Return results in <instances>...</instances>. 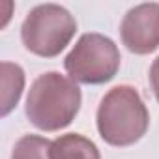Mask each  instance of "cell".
<instances>
[{
  "label": "cell",
  "mask_w": 159,
  "mask_h": 159,
  "mask_svg": "<svg viewBox=\"0 0 159 159\" xmlns=\"http://www.w3.org/2000/svg\"><path fill=\"white\" fill-rule=\"evenodd\" d=\"M81 101V88L75 81L58 71H47L30 84L25 112L34 127L60 131L75 120Z\"/></svg>",
  "instance_id": "6da1fadb"
},
{
  "label": "cell",
  "mask_w": 159,
  "mask_h": 159,
  "mask_svg": "<svg viewBox=\"0 0 159 159\" xmlns=\"http://www.w3.org/2000/svg\"><path fill=\"white\" fill-rule=\"evenodd\" d=\"M77 21L60 4H39L28 11L21 25V39L26 51L41 58L58 56L73 39Z\"/></svg>",
  "instance_id": "3957f363"
},
{
  "label": "cell",
  "mask_w": 159,
  "mask_h": 159,
  "mask_svg": "<svg viewBox=\"0 0 159 159\" xmlns=\"http://www.w3.org/2000/svg\"><path fill=\"white\" fill-rule=\"evenodd\" d=\"M52 159H101L98 146L81 133H66L52 140Z\"/></svg>",
  "instance_id": "8992f818"
},
{
  "label": "cell",
  "mask_w": 159,
  "mask_h": 159,
  "mask_svg": "<svg viewBox=\"0 0 159 159\" xmlns=\"http://www.w3.org/2000/svg\"><path fill=\"white\" fill-rule=\"evenodd\" d=\"M96 124L99 137L111 146H131L139 142L150 127V112L129 84L111 88L99 101Z\"/></svg>",
  "instance_id": "7a4b0ae2"
},
{
  "label": "cell",
  "mask_w": 159,
  "mask_h": 159,
  "mask_svg": "<svg viewBox=\"0 0 159 159\" xmlns=\"http://www.w3.org/2000/svg\"><path fill=\"white\" fill-rule=\"evenodd\" d=\"M51 146H52V140L45 137L23 135L11 150V159H52Z\"/></svg>",
  "instance_id": "ba28073f"
},
{
  "label": "cell",
  "mask_w": 159,
  "mask_h": 159,
  "mask_svg": "<svg viewBox=\"0 0 159 159\" xmlns=\"http://www.w3.org/2000/svg\"><path fill=\"white\" fill-rule=\"evenodd\" d=\"M118 45L98 32H86L79 38L64 58V67L77 84H105L120 69Z\"/></svg>",
  "instance_id": "277c9868"
},
{
  "label": "cell",
  "mask_w": 159,
  "mask_h": 159,
  "mask_svg": "<svg viewBox=\"0 0 159 159\" xmlns=\"http://www.w3.org/2000/svg\"><path fill=\"white\" fill-rule=\"evenodd\" d=\"M25 90V71L19 64L2 62V116H8L19 103Z\"/></svg>",
  "instance_id": "52a82bcc"
},
{
  "label": "cell",
  "mask_w": 159,
  "mask_h": 159,
  "mask_svg": "<svg viewBox=\"0 0 159 159\" xmlns=\"http://www.w3.org/2000/svg\"><path fill=\"white\" fill-rule=\"evenodd\" d=\"M148 81H150V86H152V92L159 103V56L152 62L150 66V73H148Z\"/></svg>",
  "instance_id": "9c48e42d"
},
{
  "label": "cell",
  "mask_w": 159,
  "mask_h": 159,
  "mask_svg": "<svg viewBox=\"0 0 159 159\" xmlns=\"http://www.w3.org/2000/svg\"><path fill=\"white\" fill-rule=\"evenodd\" d=\"M120 36L133 54H150L159 49V2H144L131 8L120 23Z\"/></svg>",
  "instance_id": "5b68a950"
}]
</instances>
